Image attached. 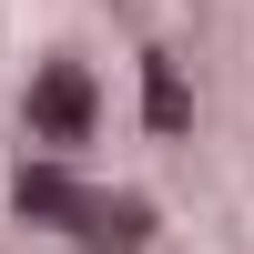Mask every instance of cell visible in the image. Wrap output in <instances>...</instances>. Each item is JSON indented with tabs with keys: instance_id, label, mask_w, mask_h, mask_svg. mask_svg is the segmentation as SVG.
Here are the masks:
<instances>
[{
	"instance_id": "cell-1",
	"label": "cell",
	"mask_w": 254,
	"mask_h": 254,
	"mask_svg": "<svg viewBox=\"0 0 254 254\" xmlns=\"http://www.w3.org/2000/svg\"><path fill=\"white\" fill-rule=\"evenodd\" d=\"M31 112H41V132H61V142H71L81 122H92V81H81V71H41Z\"/></svg>"
}]
</instances>
